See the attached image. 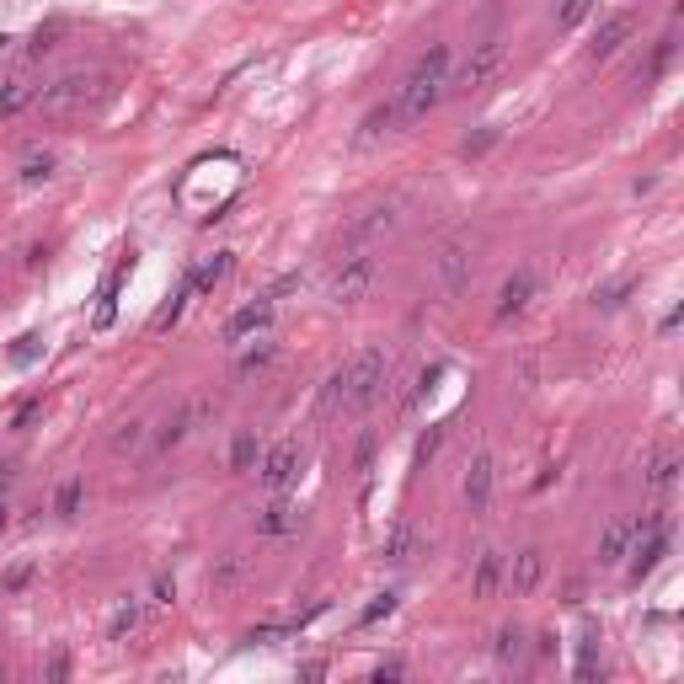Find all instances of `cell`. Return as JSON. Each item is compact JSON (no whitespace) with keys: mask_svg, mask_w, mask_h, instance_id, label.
<instances>
[{"mask_svg":"<svg viewBox=\"0 0 684 684\" xmlns=\"http://www.w3.org/2000/svg\"><path fill=\"white\" fill-rule=\"evenodd\" d=\"M385 380H391V359L385 348H359L348 364H337L321 385V412H348L359 417L385 396Z\"/></svg>","mask_w":684,"mask_h":684,"instance_id":"1","label":"cell"},{"mask_svg":"<svg viewBox=\"0 0 684 684\" xmlns=\"http://www.w3.org/2000/svg\"><path fill=\"white\" fill-rule=\"evenodd\" d=\"M449 70H455V54H449V43H428V54L417 59L407 70V81L396 86V123H423L433 107L449 97Z\"/></svg>","mask_w":684,"mask_h":684,"instance_id":"2","label":"cell"},{"mask_svg":"<svg viewBox=\"0 0 684 684\" xmlns=\"http://www.w3.org/2000/svg\"><path fill=\"white\" fill-rule=\"evenodd\" d=\"M503 70H508V43L492 33V38L471 43L460 70H449V97H476V91H487L492 81H503Z\"/></svg>","mask_w":684,"mask_h":684,"instance_id":"3","label":"cell"},{"mask_svg":"<svg viewBox=\"0 0 684 684\" xmlns=\"http://www.w3.org/2000/svg\"><path fill=\"white\" fill-rule=\"evenodd\" d=\"M113 97V86H107V75L97 70H75V75H59L54 86L38 91V107L43 113H86V107H97Z\"/></svg>","mask_w":684,"mask_h":684,"instance_id":"4","label":"cell"},{"mask_svg":"<svg viewBox=\"0 0 684 684\" xmlns=\"http://www.w3.org/2000/svg\"><path fill=\"white\" fill-rule=\"evenodd\" d=\"M380 284V257L375 252H348L337 262V273H332V300L337 305H359L369 300Z\"/></svg>","mask_w":684,"mask_h":684,"instance_id":"5","label":"cell"},{"mask_svg":"<svg viewBox=\"0 0 684 684\" xmlns=\"http://www.w3.org/2000/svg\"><path fill=\"white\" fill-rule=\"evenodd\" d=\"M433 278H439L444 294H465V289H471V278H476L471 246H465V241H444L439 257H433Z\"/></svg>","mask_w":684,"mask_h":684,"instance_id":"6","label":"cell"},{"mask_svg":"<svg viewBox=\"0 0 684 684\" xmlns=\"http://www.w3.org/2000/svg\"><path fill=\"white\" fill-rule=\"evenodd\" d=\"M209 412H214V396H198V401H188V407H177V412H171L161 428L150 433V439H155V455H171V449H177L182 439H188V433H193L198 423H204Z\"/></svg>","mask_w":684,"mask_h":684,"instance_id":"7","label":"cell"},{"mask_svg":"<svg viewBox=\"0 0 684 684\" xmlns=\"http://www.w3.org/2000/svg\"><path fill=\"white\" fill-rule=\"evenodd\" d=\"M257 481L268 492H289L294 481H300V444H273V449H262V460H257Z\"/></svg>","mask_w":684,"mask_h":684,"instance_id":"8","label":"cell"},{"mask_svg":"<svg viewBox=\"0 0 684 684\" xmlns=\"http://www.w3.org/2000/svg\"><path fill=\"white\" fill-rule=\"evenodd\" d=\"M546 572H551V556H546V546H524V551L508 562V578H503V588H513V599H530L535 588L546 583Z\"/></svg>","mask_w":684,"mask_h":684,"instance_id":"9","label":"cell"},{"mask_svg":"<svg viewBox=\"0 0 684 684\" xmlns=\"http://www.w3.org/2000/svg\"><path fill=\"white\" fill-rule=\"evenodd\" d=\"M503 578H508V556L497 551V546H481L476 551V562H471V599H497L503 594Z\"/></svg>","mask_w":684,"mask_h":684,"instance_id":"10","label":"cell"},{"mask_svg":"<svg viewBox=\"0 0 684 684\" xmlns=\"http://www.w3.org/2000/svg\"><path fill=\"white\" fill-rule=\"evenodd\" d=\"M300 530H305V513H300V503H289L284 492H273V503L257 513V535L284 540V535H300Z\"/></svg>","mask_w":684,"mask_h":684,"instance_id":"11","label":"cell"},{"mask_svg":"<svg viewBox=\"0 0 684 684\" xmlns=\"http://www.w3.org/2000/svg\"><path fill=\"white\" fill-rule=\"evenodd\" d=\"M631 535H636V524L620 513V519H610L599 530V546H594V562L610 572V567H626V556H631Z\"/></svg>","mask_w":684,"mask_h":684,"instance_id":"12","label":"cell"},{"mask_svg":"<svg viewBox=\"0 0 684 684\" xmlns=\"http://www.w3.org/2000/svg\"><path fill=\"white\" fill-rule=\"evenodd\" d=\"M134 273V252H118V262H113V273L102 278V294H97V316H91V326L97 332H107L113 326V316H118V294H123V278Z\"/></svg>","mask_w":684,"mask_h":684,"instance_id":"13","label":"cell"},{"mask_svg":"<svg viewBox=\"0 0 684 684\" xmlns=\"http://www.w3.org/2000/svg\"><path fill=\"white\" fill-rule=\"evenodd\" d=\"M460 497H465V508H471V513H487V503H492V455H487V449L471 455V465H465Z\"/></svg>","mask_w":684,"mask_h":684,"instance_id":"14","label":"cell"},{"mask_svg":"<svg viewBox=\"0 0 684 684\" xmlns=\"http://www.w3.org/2000/svg\"><path fill=\"white\" fill-rule=\"evenodd\" d=\"M631 33H636V17H631V11H615V17H604V27L594 33V43H588V59H615V54L631 43Z\"/></svg>","mask_w":684,"mask_h":684,"instance_id":"15","label":"cell"},{"mask_svg":"<svg viewBox=\"0 0 684 684\" xmlns=\"http://www.w3.org/2000/svg\"><path fill=\"white\" fill-rule=\"evenodd\" d=\"M535 300V273L530 268H519L513 278H503V289H497V321H513V316H524Z\"/></svg>","mask_w":684,"mask_h":684,"instance_id":"16","label":"cell"},{"mask_svg":"<svg viewBox=\"0 0 684 684\" xmlns=\"http://www.w3.org/2000/svg\"><path fill=\"white\" fill-rule=\"evenodd\" d=\"M268 321H273V294H262V300L241 305L236 316L225 321V342H241V337H252V332H268Z\"/></svg>","mask_w":684,"mask_h":684,"instance_id":"17","label":"cell"},{"mask_svg":"<svg viewBox=\"0 0 684 684\" xmlns=\"http://www.w3.org/2000/svg\"><path fill=\"white\" fill-rule=\"evenodd\" d=\"M246 578H252V556H246V551L214 556V567H209V588H214V594H230V588H241Z\"/></svg>","mask_w":684,"mask_h":684,"instance_id":"18","label":"cell"},{"mask_svg":"<svg viewBox=\"0 0 684 684\" xmlns=\"http://www.w3.org/2000/svg\"><path fill=\"white\" fill-rule=\"evenodd\" d=\"M225 278H230V252H214V257H204V262H193V268H188L193 294H214Z\"/></svg>","mask_w":684,"mask_h":684,"instance_id":"19","label":"cell"},{"mask_svg":"<svg viewBox=\"0 0 684 684\" xmlns=\"http://www.w3.org/2000/svg\"><path fill=\"white\" fill-rule=\"evenodd\" d=\"M417 551H423V540H417V530H412L407 519H396V524H391V535H385V546H380V556L401 567V562H412Z\"/></svg>","mask_w":684,"mask_h":684,"instance_id":"20","label":"cell"},{"mask_svg":"<svg viewBox=\"0 0 684 684\" xmlns=\"http://www.w3.org/2000/svg\"><path fill=\"white\" fill-rule=\"evenodd\" d=\"M38 91H43V86H33L27 75H11V81L0 86V118H17V113H27V107L38 102Z\"/></svg>","mask_w":684,"mask_h":684,"instance_id":"21","label":"cell"},{"mask_svg":"<svg viewBox=\"0 0 684 684\" xmlns=\"http://www.w3.org/2000/svg\"><path fill=\"white\" fill-rule=\"evenodd\" d=\"M145 626V604H139L134 594L129 599H118V610H113V620H107V642H129V636Z\"/></svg>","mask_w":684,"mask_h":684,"instance_id":"22","label":"cell"},{"mask_svg":"<svg viewBox=\"0 0 684 684\" xmlns=\"http://www.w3.org/2000/svg\"><path fill=\"white\" fill-rule=\"evenodd\" d=\"M647 487L652 492H668V487H674V481H679V455H674V449H658V455H652L647 460Z\"/></svg>","mask_w":684,"mask_h":684,"instance_id":"23","label":"cell"},{"mask_svg":"<svg viewBox=\"0 0 684 684\" xmlns=\"http://www.w3.org/2000/svg\"><path fill=\"white\" fill-rule=\"evenodd\" d=\"M599 11V0H551V22L562 27V33H572V27H583L588 17Z\"/></svg>","mask_w":684,"mask_h":684,"instance_id":"24","label":"cell"},{"mask_svg":"<svg viewBox=\"0 0 684 684\" xmlns=\"http://www.w3.org/2000/svg\"><path fill=\"white\" fill-rule=\"evenodd\" d=\"M188 300H193V284H188V273H182V284L171 289V300L150 316V332H166V326H177V316L188 310Z\"/></svg>","mask_w":684,"mask_h":684,"instance_id":"25","label":"cell"},{"mask_svg":"<svg viewBox=\"0 0 684 684\" xmlns=\"http://www.w3.org/2000/svg\"><path fill=\"white\" fill-rule=\"evenodd\" d=\"M257 460H262V449H257V433L252 428H241L236 439H230V471H257Z\"/></svg>","mask_w":684,"mask_h":684,"instance_id":"26","label":"cell"},{"mask_svg":"<svg viewBox=\"0 0 684 684\" xmlns=\"http://www.w3.org/2000/svg\"><path fill=\"white\" fill-rule=\"evenodd\" d=\"M81 503H86V476H65V481H59V492H54V513H59V519H75Z\"/></svg>","mask_w":684,"mask_h":684,"instance_id":"27","label":"cell"},{"mask_svg":"<svg viewBox=\"0 0 684 684\" xmlns=\"http://www.w3.org/2000/svg\"><path fill=\"white\" fill-rule=\"evenodd\" d=\"M668 65H674V33H663L658 43H652V59H647L642 70H636V81H642V86H652V81H658V75H663Z\"/></svg>","mask_w":684,"mask_h":684,"instance_id":"28","label":"cell"},{"mask_svg":"<svg viewBox=\"0 0 684 684\" xmlns=\"http://www.w3.org/2000/svg\"><path fill=\"white\" fill-rule=\"evenodd\" d=\"M492 658L503 663V668L519 663V658H524V631H519V626H503V631H497V636H492Z\"/></svg>","mask_w":684,"mask_h":684,"instance_id":"29","label":"cell"},{"mask_svg":"<svg viewBox=\"0 0 684 684\" xmlns=\"http://www.w3.org/2000/svg\"><path fill=\"white\" fill-rule=\"evenodd\" d=\"M145 439H150V423H123L118 433H113V455H139V449H145Z\"/></svg>","mask_w":684,"mask_h":684,"instance_id":"30","label":"cell"},{"mask_svg":"<svg viewBox=\"0 0 684 684\" xmlns=\"http://www.w3.org/2000/svg\"><path fill=\"white\" fill-rule=\"evenodd\" d=\"M396 225V214L391 209H369V220H359L348 230V241H369V236H380V230H391Z\"/></svg>","mask_w":684,"mask_h":684,"instance_id":"31","label":"cell"},{"mask_svg":"<svg viewBox=\"0 0 684 684\" xmlns=\"http://www.w3.org/2000/svg\"><path fill=\"white\" fill-rule=\"evenodd\" d=\"M54 177V155L43 150V155H27L22 161V188H38V182H49Z\"/></svg>","mask_w":684,"mask_h":684,"instance_id":"32","label":"cell"},{"mask_svg":"<svg viewBox=\"0 0 684 684\" xmlns=\"http://www.w3.org/2000/svg\"><path fill=\"white\" fill-rule=\"evenodd\" d=\"M396 604H401V594H391V588H385V594H375V599H369V604H364V615H359V626H375V620H385V615H391V610H396Z\"/></svg>","mask_w":684,"mask_h":684,"instance_id":"33","label":"cell"},{"mask_svg":"<svg viewBox=\"0 0 684 684\" xmlns=\"http://www.w3.org/2000/svg\"><path fill=\"white\" fill-rule=\"evenodd\" d=\"M273 342H262V348H252V353H241V359H236V375H257V369H268L273 364Z\"/></svg>","mask_w":684,"mask_h":684,"instance_id":"34","label":"cell"},{"mask_svg":"<svg viewBox=\"0 0 684 684\" xmlns=\"http://www.w3.org/2000/svg\"><path fill=\"white\" fill-rule=\"evenodd\" d=\"M396 129V107L385 102V107H375V113L364 118V139H375V134H391Z\"/></svg>","mask_w":684,"mask_h":684,"instance_id":"35","label":"cell"},{"mask_svg":"<svg viewBox=\"0 0 684 684\" xmlns=\"http://www.w3.org/2000/svg\"><path fill=\"white\" fill-rule=\"evenodd\" d=\"M59 38H65V22L38 27V33H33V54H49V49H59Z\"/></svg>","mask_w":684,"mask_h":684,"instance_id":"36","label":"cell"},{"mask_svg":"<svg viewBox=\"0 0 684 684\" xmlns=\"http://www.w3.org/2000/svg\"><path fill=\"white\" fill-rule=\"evenodd\" d=\"M439 444H444V428H428L423 439H417V465H428L433 455H439Z\"/></svg>","mask_w":684,"mask_h":684,"instance_id":"37","label":"cell"},{"mask_svg":"<svg viewBox=\"0 0 684 684\" xmlns=\"http://www.w3.org/2000/svg\"><path fill=\"white\" fill-rule=\"evenodd\" d=\"M38 417H43V401H27V407H22L17 417H11V428H17V433H27V428L38 423Z\"/></svg>","mask_w":684,"mask_h":684,"instance_id":"38","label":"cell"},{"mask_svg":"<svg viewBox=\"0 0 684 684\" xmlns=\"http://www.w3.org/2000/svg\"><path fill=\"white\" fill-rule=\"evenodd\" d=\"M150 594H155V604H171V599H177V578H171V572H161Z\"/></svg>","mask_w":684,"mask_h":684,"instance_id":"39","label":"cell"},{"mask_svg":"<svg viewBox=\"0 0 684 684\" xmlns=\"http://www.w3.org/2000/svg\"><path fill=\"white\" fill-rule=\"evenodd\" d=\"M33 353H38V337H22L17 348H11V359H17V364H33Z\"/></svg>","mask_w":684,"mask_h":684,"instance_id":"40","label":"cell"},{"mask_svg":"<svg viewBox=\"0 0 684 684\" xmlns=\"http://www.w3.org/2000/svg\"><path fill=\"white\" fill-rule=\"evenodd\" d=\"M49 679H70V658H65V652H54V658H49Z\"/></svg>","mask_w":684,"mask_h":684,"instance_id":"41","label":"cell"},{"mask_svg":"<svg viewBox=\"0 0 684 684\" xmlns=\"http://www.w3.org/2000/svg\"><path fill=\"white\" fill-rule=\"evenodd\" d=\"M6 524H11V513H6V503H0V535H6Z\"/></svg>","mask_w":684,"mask_h":684,"instance_id":"42","label":"cell"}]
</instances>
